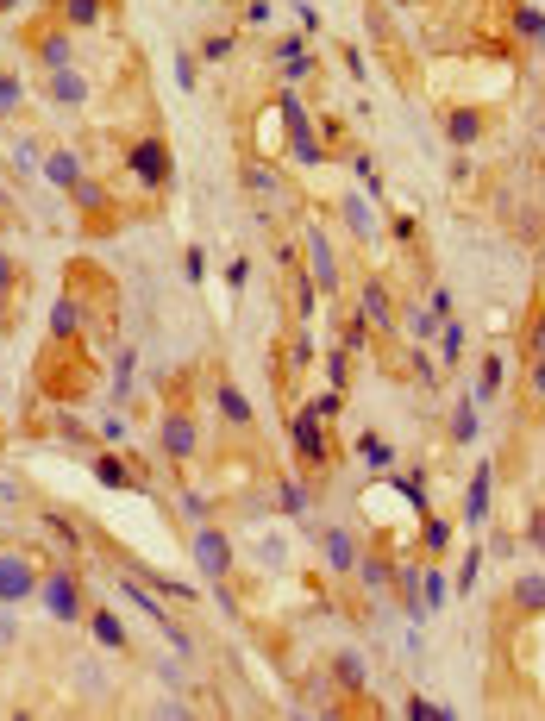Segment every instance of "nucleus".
Listing matches in <instances>:
<instances>
[{
  "label": "nucleus",
  "instance_id": "13d9d810",
  "mask_svg": "<svg viewBox=\"0 0 545 721\" xmlns=\"http://www.w3.org/2000/svg\"><path fill=\"white\" fill-rule=\"evenodd\" d=\"M0 646H13V621H7V602H0Z\"/></svg>",
  "mask_w": 545,
  "mask_h": 721
},
{
  "label": "nucleus",
  "instance_id": "7c9ffc66",
  "mask_svg": "<svg viewBox=\"0 0 545 721\" xmlns=\"http://www.w3.org/2000/svg\"><path fill=\"white\" fill-rule=\"evenodd\" d=\"M514 26H520V38L545 44V13H539V7H527V0H520V7H514Z\"/></svg>",
  "mask_w": 545,
  "mask_h": 721
},
{
  "label": "nucleus",
  "instance_id": "a211bd4d",
  "mask_svg": "<svg viewBox=\"0 0 545 721\" xmlns=\"http://www.w3.org/2000/svg\"><path fill=\"white\" fill-rule=\"evenodd\" d=\"M94 477H101L107 490H138V477L126 471V458H120V452H101V458H94Z\"/></svg>",
  "mask_w": 545,
  "mask_h": 721
},
{
  "label": "nucleus",
  "instance_id": "b1692460",
  "mask_svg": "<svg viewBox=\"0 0 545 721\" xmlns=\"http://www.w3.org/2000/svg\"><path fill=\"white\" fill-rule=\"evenodd\" d=\"M358 458L370 464V471H395V446H389L383 433H364V439H358Z\"/></svg>",
  "mask_w": 545,
  "mask_h": 721
},
{
  "label": "nucleus",
  "instance_id": "ea45409f",
  "mask_svg": "<svg viewBox=\"0 0 545 721\" xmlns=\"http://www.w3.org/2000/svg\"><path fill=\"white\" fill-rule=\"evenodd\" d=\"M151 590L170 596V602H195V584H176V577H151Z\"/></svg>",
  "mask_w": 545,
  "mask_h": 721
},
{
  "label": "nucleus",
  "instance_id": "72a5a7b5",
  "mask_svg": "<svg viewBox=\"0 0 545 721\" xmlns=\"http://www.w3.org/2000/svg\"><path fill=\"white\" fill-rule=\"evenodd\" d=\"M132 377H138V352L126 345L120 358H113V389H120V402H126V389H132Z\"/></svg>",
  "mask_w": 545,
  "mask_h": 721
},
{
  "label": "nucleus",
  "instance_id": "052dcab7",
  "mask_svg": "<svg viewBox=\"0 0 545 721\" xmlns=\"http://www.w3.org/2000/svg\"><path fill=\"white\" fill-rule=\"evenodd\" d=\"M13 7H19V0H0V13H13Z\"/></svg>",
  "mask_w": 545,
  "mask_h": 721
},
{
  "label": "nucleus",
  "instance_id": "1a4fd4ad",
  "mask_svg": "<svg viewBox=\"0 0 545 721\" xmlns=\"http://www.w3.org/2000/svg\"><path fill=\"white\" fill-rule=\"evenodd\" d=\"M307 276H314L326 295H339V258H333V239H326L320 226L307 232Z\"/></svg>",
  "mask_w": 545,
  "mask_h": 721
},
{
  "label": "nucleus",
  "instance_id": "6e6d98bb",
  "mask_svg": "<svg viewBox=\"0 0 545 721\" xmlns=\"http://www.w3.org/2000/svg\"><path fill=\"white\" fill-rule=\"evenodd\" d=\"M7 295H13V258L0 251V301H7Z\"/></svg>",
  "mask_w": 545,
  "mask_h": 721
},
{
  "label": "nucleus",
  "instance_id": "6ab92c4d",
  "mask_svg": "<svg viewBox=\"0 0 545 721\" xmlns=\"http://www.w3.org/2000/svg\"><path fill=\"white\" fill-rule=\"evenodd\" d=\"M213 408H220L232 427H251V402H245V389H239V383H220V395H213Z\"/></svg>",
  "mask_w": 545,
  "mask_h": 721
},
{
  "label": "nucleus",
  "instance_id": "e433bc0d",
  "mask_svg": "<svg viewBox=\"0 0 545 721\" xmlns=\"http://www.w3.org/2000/svg\"><path fill=\"white\" fill-rule=\"evenodd\" d=\"M420 546H426V558H433V552H445V546H452V527H445V521H426Z\"/></svg>",
  "mask_w": 545,
  "mask_h": 721
},
{
  "label": "nucleus",
  "instance_id": "a19ab883",
  "mask_svg": "<svg viewBox=\"0 0 545 721\" xmlns=\"http://www.w3.org/2000/svg\"><path fill=\"white\" fill-rule=\"evenodd\" d=\"M358 577H364L370 590H383L389 584V565H383V558H358Z\"/></svg>",
  "mask_w": 545,
  "mask_h": 721
},
{
  "label": "nucleus",
  "instance_id": "f257e3e1",
  "mask_svg": "<svg viewBox=\"0 0 545 721\" xmlns=\"http://www.w3.org/2000/svg\"><path fill=\"white\" fill-rule=\"evenodd\" d=\"M276 120H282V132H289V157L295 164H320V138H314V120H307V107H301V95L295 88H276Z\"/></svg>",
  "mask_w": 545,
  "mask_h": 721
},
{
  "label": "nucleus",
  "instance_id": "37998d69",
  "mask_svg": "<svg viewBox=\"0 0 545 721\" xmlns=\"http://www.w3.org/2000/svg\"><path fill=\"white\" fill-rule=\"evenodd\" d=\"M477 571H483V546L464 558V571H458V596H470V590H477Z\"/></svg>",
  "mask_w": 545,
  "mask_h": 721
},
{
  "label": "nucleus",
  "instance_id": "f3484780",
  "mask_svg": "<svg viewBox=\"0 0 545 721\" xmlns=\"http://www.w3.org/2000/svg\"><path fill=\"white\" fill-rule=\"evenodd\" d=\"M38 57H44V69L57 76V69H69V57H76V38H69V32H44V38H38Z\"/></svg>",
  "mask_w": 545,
  "mask_h": 721
},
{
  "label": "nucleus",
  "instance_id": "4c0bfd02",
  "mask_svg": "<svg viewBox=\"0 0 545 721\" xmlns=\"http://www.w3.org/2000/svg\"><path fill=\"white\" fill-rule=\"evenodd\" d=\"M408 715H414V721H452V709H445V703H426V696H408Z\"/></svg>",
  "mask_w": 545,
  "mask_h": 721
},
{
  "label": "nucleus",
  "instance_id": "c756f323",
  "mask_svg": "<svg viewBox=\"0 0 545 721\" xmlns=\"http://www.w3.org/2000/svg\"><path fill=\"white\" fill-rule=\"evenodd\" d=\"M333 671H339V684H345V690H364V684H370V671H364V659H358V653H339V659H333Z\"/></svg>",
  "mask_w": 545,
  "mask_h": 721
},
{
  "label": "nucleus",
  "instance_id": "09e8293b",
  "mask_svg": "<svg viewBox=\"0 0 545 721\" xmlns=\"http://www.w3.org/2000/svg\"><path fill=\"white\" fill-rule=\"evenodd\" d=\"M289 364H295V370H301V364H314V339H307V333L289 345Z\"/></svg>",
  "mask_w": 545,
  "mask_h": 721
},
{
  "label": "nucleus",
  "instance_id": "412c9836",
  "mask_svg": "<svg viewBox=\"0 0 545 721\" xmlns=\"http://www.w3.org/2000/svg\"><path fill=\"white\" fill-rule=\"evenodd\" d=\"M51 101L57 107H82L88 101V82L76 76V69H57V76H51Z\"/></svg>",
  "mask_w": 545,
  "mask_h": 721
},
{
  "label": "nucleus",
  "instance_id": "bb28decb",
  "mask_svg": "<svg viewBox=\"0 0 545 721\" xmlns=\"http://www.w3.org/2000/svg\"><path fill=\"white\" fill-rule=\"evenodd\" d=\"M101 7H107V0H63V26H76V32H88L94 19H101Z\"/></svg>",
  "mask_w": 545,
  "mask_h": 721
},
{
  "label": "nucleus",
  "instance_id": "f8f14e48",
  "mask_svg": "<svg viewBox=\"0 0 545 721\" xmlns=\"http://www.w3.org/2000/svg\"><path fill=\"white\" fill-rule=\"evenodd\" d=\"M358 308H364V320H370V327H395V301H389V289L376 283V276H370V283H364V295H358Z\"/></svg>",
  "mask_w": 545,
  "mask_h": 721
},
{
  "label": "nucleus",
  "instance_id": "7ed1b4c3",
  "mask_svg": "<svg viewBox=\"0 0 545 721\" xmlns=\"http://www.w3.org/2000/svg\"><path fill=\"white\" fill-rule=\"evenodd\" d=\"M38 596H44V609H51L57 621H82V609H88V602H82V584H76V571H51V577L38 584Z\"/></svg>",
  "mask_w": 545,
  "mask_h": 721
},
{
  "label": "nucleus",
  "instance_id": "473e14b6",
  "mask_svg": "<svg viewBox=\"0 0 545 721\" xmlns=\"http://www.w3.org/2000/svg\"><path fill=\"white\" fill-rule=\"evenodd\" d=\"M439 358H445V364L464 358V327H458V320H445V327H439Z\"/></svg>",
  "mask_w": 545,
  "mask_h": 721
},
{
  "label": "nucleus",
  "instance_id": "20e7f679",
  "mask_svg": "<svg viewBox=\"0 0 545 721\" xmlns=\"http://www.w3.org/2000/svg\"><path fill=\"white\" fill-rule=\"evenodd\" d=\"M26 596H38L32 558H26V552H0V602H7V609H19Z\"/></svg>",
  "mask_w": 545,
  "mask_h": 721
},
{
  "label": "nucleus",
  "instance_id": "a878e982",
  "mask_svg": "<svg viewBox=\"0 0 545 721\" xmlns=\"http://www.w3.org/2000/svg\"><path fill=\"white\" fill-rule=\"evenodd\" d=\"M495 389H502V352H489V358H483V377H477V389H470V402H477V408L495 402Z\"/></svg>",
  "mask_w": 545,
  "mask_h": 721
},
{
  "label": "nucleus",
  "instance_id": "58836bf2",
  "mask_svg": "<svg viewBox=\"0 0 545 721\" xmlns=\"http://www.w3.org/2000/svg\"><path fill=\"white\" fill-rule=\"evenodd\" d=\"M351 170H358V182H364V189L376 195V201H383V176H376V164H370V157L358 151V157H351Z\"/></svg>",
  "mask_w": 545,
  "mask_h": 721
},
{
  "label": "nucleus",
  "instance_id": "4468645a",
  "mask_svg": "<svg viewBox=\"0 0 545 721\" xmlns=\"http://www.w3.org/2000/svg\"><path fill=\"white\" fill-rule=\"evenodd\" d=\"M326 565H333V571H358V540H351V533L345 527H326Z\"/></svg>",
  "mask_w": 545,
  "mask_h": 721
},
{
  "label": "nucleus",
  "instance_id": "9b49d317",
  "mask_svg": "<svg viewBox=\"0 0 545 721\" xmlns=\"http://www.w3.org/2000/svg\"><path fill=\"white\" fill-rule=\"evenodd\" d=\"M276 63H282V76H289V88L314 69V51H307V38H276Z\"/></svg>",
  "mask_w": 545,
  "mask_h": 721
},
{
  "label": "nucleus",
  "instance_id": "864d4df0",
  "mask_svg": "<svg viewBox=\"0 0 545 721\" xmlns=\"http://www.w3.org/2000/svg\"><path fill=\"white\" fill-rule=\"evenodd\" d=\"M414 377H426V383H433V377H439V364H433V358H426V345H420V352H414Z\"/></svg>",
  "mask_w": 545,
  "mask_h": 721
},
{
  "label": "nucleus",
  "instance_id": "c03bdc74",
  "mask_svg": "<svg viewBox=\"0 0 545 721\" xmlns=\"http://www.w3.org/2000/svg\"><path fill=\"white\" fill-rule=\"evenodd\" d=\"M527 546H533V552L545 558V502H539L533 515H527Z\"/></svg>",
  "mask_w": 545,
  "mask_h": 721
},
{
  "label": "nucleus",
  "instance_id": "f704fd0d",
  "mask_svg": "<svg viewBox=\"0 0 545 721\" xmlns=\"http://www.w3.org/2000/svg\"><path fill=\"white\" fill-rule=\"evenodd\" d=\"M276 508L282 515H307V490L301 483H276Z\"/></svg>",
  "mask_w": 545,
  "mask_h": 721
},
{
  "label": "nucleus",
  "instance_id": "603ef678",
  "mask_svg": "<svg viewBox=\"0 0 545 721\" xmlns=\"http://www.w3.org/2000/svg\"><path fill=\"white\" fill-rule=\"evenodd\" d=\"M182 270H188V283H201V276H207V258H201V251H188Z\"/></svg>",
  "mask_w": 545,
  "mask_h": 721
},
{
  "label": "nucleus",
  "instance_id": "cd10ccee",
  "mask_svg": "<svg viewBox=\"0 0 545 721\" xmlns=\"http://www.w3.org/2000/svg\"><path fill=\"white\" fill-rule=\"evenodd\" d=\"M477 414H483L477 402H458V408H452V439H458V446H470V439H477Z\"/></svg>",
  "mask_w": 545,
  "mask_h": 721
},
{
  "label": "nucleus",
  "instance_id": "c85d7f7f",
  "mask_svg": "<svg viewBox=\"0 0 545 721\" xmlns=\"http://www.w3.org/2000/svg\"><path fill=\"white\" fill-rule=\"evenodd\" d=\"M439 327H445V314H433V308H408V333L426 345V339H439Z\"/></svg>",
  "mask_w": 545,
  "mask_h": 721
},
{
  "label": "nucleus",
  "instance_id": "c9c22d12",
  "mask_svg": "<svg viewBox=\"0 0 545 721\" xmlns=\"http://www.w3.org/2000/svg\"><path fill=\"white\" fill-rule=\"evenodd\" d=\"M69 201H76V207H88V214H94V207H107V195L94 189L88 176H76V189H69Z\"/></svg>",
  "mask_w": 545,
  "mask_h": 721
},
{
  "label": "nucleus",
  "instance_id": "5701e85b",
  "mask_svg": "<svg viewBox=\"0 0 545 721\" xmlns=\"http://www.w3.org/2000/svg\"><path fill=\"white\" fill-rule=\"evenodd\" d=\"M345 226L358 232L364 245H376V214H370V201H364V195H345Z\"/></svg>",
  "mask_w": 545,
  "mask_h": 721
},
{
  "label": "nucleus",
  "instance_id": "0eeeda50",
  "mask_svg": "<svg viewBox=\"0 0 545 721\" xmlns=\"http://www.w3.org/2000/svg\"><path fill=\"white\" fill-rule=\"evenodd\" d=\"M489 515H495V464L483 458L477 471H470V483H464V521H470V527H483Z\"/></svg>",
  "mask_w": 545,
  "mask_h": 721
},
{
  "label": "nucleus",
  "instance_id": "393cba45",
  "mask_svg": "<svg viewBox=\"0 0 545 721\" xmlns=\"http://www.w3.org/2000/svg\"><path fill=\"white\" fill-rule=\"evenodd\" d=\"M44 176H51L57 189H76V176H82V164H76V151H51V157H44Z\"/></svg>",
  "mask_w": 545,
  "mask_h": 721
},
{
  "label": "nucleus",
  "instance_id": "a18cd8bd",
  "mask_svg": "<svg viewBox=\"0 0 545 721\" xmlns=\"http://www.w3.org/2000/svg\"><path fill=\"white\" fill-rule=\"evenodd\" d=\"M201 57H207V63H226V57H232V32H213V38L201 44Z\"/></svg>",
  "mask_w": 545,
  "mask_h": 721
},
{
  "label": "nucleus",
  "instance_id": "2f4dec72",
  "mask_svg": "<svg viewBox=\"0 0 545 721\" xmlns=\"http://www.w3.org/2000/svg\"><path fill=\"white\" fill-rule=\"evenodd\" d=\"M307 414H320V421H339V414H345V389H320L314 402H307Z\"/></svg>",
  "mask_w": 545,
  "mask_h": 721
},
{
  "label": "nucleus",
  "instance_id": "3c124183",
  "mask_svg": "<svg viewBox=\"0 0 545 721\" xmlns=\"http://www.w3.org/2000/svg\"><path fill=\"white\" fill-rule=\"evenodd\" d=\"M257 558H264V565L276 571V565H282V558H289V546H282V540H264V546H257Z\"/></svg>",
  "mask_w": 545,
  "mask_h": 721
},
{
  "label": "nucleus",
  "instance_id": "bf43d9fd",
  "mask_svg": "<svg viewBox=\"0 0 545 721\" xmlns=\"http://www.w3.org/2000/svg\"><path fill=\"white\" fill-rule=\"evenodd\" d=\"M533 395H545V358H533Z\"/></svg>",
  "mask_w": 545,
  "mask_h": 721
},
{
  "label": "nucleus",
  "instance_id": "ddd939ff",
  "mask_svg": "<svg viewBox=\"0 0 545 721\" xmlns=\"http://www.w3.org/2000/svg\"><path fill=\"white\" fill-rule=\"evenodd\" d=\"M514 609L520 615H545V571H520L514 577Z\"/></svg>",
  "mask_w": 545,
  "mask_h": 721
},
{
  "label": "nucleus",
  "instance_id": "f03ea898",
  "mask_svg": "<svg viewBox=\"0 0 545 721\" xmlns=\"http://www.w3.org/2000/svg\"><path fill=\"white\" fill-rule=\"evenodd\" d=\"M126 170L145 182V189H170V176H176V157L163 138H138V145H126Z\"/></svg>",
  "mask_w": 545,
  "mask_h": 721
},
{
  "label": "nucleus",
  "instance_id": "39448f33",
  "mask_svg": "<svg viewBox=\"0 0 545 721\" xmlns=\"http://www.w3.org/2000/svg\"><path fill=\"white\" fill-rule=\"evenodd\" d=\"M195 565H201V577H213V584H226V571H232V540L220 527H195Z\"/></svg>",
  "mask_w": 545,
  "mask_h": 721
},
{
  "label": "nucleus",
  "instance_id": "4be33fe9",
  "mask_svg": "<svg viewBox=\"0 0 545 721\" xmlns=\"http://www.w3.org/2000/svg\"><path fill=\"white\" fill-rule=\"evenodd\" d=\"M88 627H94V640H101L107 646V653H132V646H126V627H120V615H88Z\"/></svg>",
  "mask_w": 545,
  "mask_h": 721
},
{
  "label": "nucleus",
  "instance_id": "423d86ee",
  "mask_svg": "<svg viewBox=\"0 0 545 721\" xmlns=\"http://www.w3.org/2000/svg\"><path fill=\"white\" fill-rule=\"evenodd\" d=\"M289 439H295V452H301V464L307 471H320V464H333V446H326V433H320V414H295L289 421Z\"/></svg>",
  "mask_w": 545,
  "mask_h": 721
},
{
  "label": "nucleus",
  "instance_id": "de8ad7c7",
  "mask_svg": "<svg viewBox=\"0 0 545 721\" xmlns=\"http://www.w3.org/2000/svg\"><path fill=\"white\" fill-rule=\"evenodd\" d=\"M176 502H182V515H188V521H207V496L188 490V496H176Z\"/></svg>",
  "mask_w": 545,
  "mask_h": 721
},
{
  "label": "nucleus",
  "instance_id": "49530a36",
  "mask_svg": "<svg viewBox=\"0 0 545 721\" xmlns=\"http://www.w3.org/2000/svg\"><path fill=\"white\" fill-rule=\"evenodd\" d=\"M19 95H26V88H19V76H0V113H13Z\"/></svg>",
  "mask_w": 545,
  "mask_h": 721
},
{
  "label": "nucleus",
  "instance_id": "4d7b16f0",
  "mask_svg": "<svg viewBox=\"0 0 545 721\" xmlns=\"http://www.w3.org/2000/svg\"><path fill=\"white\" fill-rule=\"evenodd\" d=\"M527 345H533V358H545V314L533 320V333H527Z\"/></svg>",
  "mask_w": 545,
  "mask_h": 721
},
{
  "label": "nucleus",
  "instance_id": "79ce46f5",
  "mask_svg": "<svg viewBox=\"0 0 545 721\" xmlns=\"http://www.w3.org/2000/svg\"><path fill=\"white\" fill-rule=\"evenodd\" d=\"M13 164H19V170H26V176H32V170L44 164V151L32 145V138H19V145H13Z\"/></svg>",
  "mask_w": 545,
  "mask_h": 721
},
{
  "label": "nucleus",
  "instance_id": "dca6fc26",
  "mask_svg": "<svg viewBox=\"0 0 545 721\" xmlns=\"http://www.w3.org/2000/svg\"><path fill=\"white\" fill-rule=\"evenodd\" d=\"M76 333H82V301H76V295H63L57 308H51V339H57V345H69Z\"/></svg>",
  "mask_w": 545,
  "mask_h": 721
},
{
  "label": "nucleus",
  "instance_id": "5fc2aeb1",
  "mask_svg": "<svg viewBox=\"0 0 545 721\" xmlns=\"http://www.w3.org/2000/svg\"><path fill=\"white\" fill-rule=\"evenodd\" d=\"M176 82H182V88H195V57H182V51H176Z\"/></svg>",
  "mask_w": 545,
  "mask_h": 721
},
{
  "label": "nucleus",
  "instance_id": "6e6552de",
  "mask_svg": "<svg viewBox=\"0 0 545 721\" xmlns=\"http://www.w3.org/2000/svg\"><path fill=\"white\" fill-rule=\"evenodd\" d=\"M163 452H170L176 464H188V458H195L201 452V427H195V414H163Z\"/></svg>",
  "mask_w": 545,
  "mask_h": 721
},
{
  "label": "nucleus",
  "instance_id": "2eb2a0df",
  "mask_svg": "<svg viewBox=\"0 0 545 721\" xmlns=\"http://www.w3.org/2000/svg\"><path fill=\"white\" fill-rule=\"evenodd\" d=\"M445 138H452L458 151H464V145H477V138H483V113H477V107H452V120H445Z\"/></svg>",
  "mask_w": 545,
  "mask_h": 721
},
{
  "label": "nucleus",
  "instance_id": "aec40b11",
  "mask_svg": "<svg viewBox=\"0 0 545 721\" xmlns=\"http://www.w3.org/2000/svg\"><path fill=\"white\" fill-rule=\"evenodd\" d=\"M445 596H452V584H445V577L426 565V571H420V621H426V615H439V609H445Z\"/></svg>",
  "mask_w": 545,
  "mask_h": 721
},
{
  "label": "nucleus",
  "instance_id": "8fccbe9b",
  "mask_svg": "<svg viewBox=\"0 0 545 721\" xmlns=\"http://www.w3.org/2000/svg\"><path fill=\"white\" fill-rule=\"evenodd\" d=\"M326 383L345 389V352H326Z\"/></svg>",
  "mask_w": 545,
  "mask_h": 721
},
{
  "label": "nucleus",
  "instance_id": "9d476101",
  "mask_svg": "<svg viewBox=\"0 0 545 721\" xmlns=\"http://www.w3.org/2000/svg\"><path fill=\"white\" fill-rule=\"evenodd\" d=\"M245 189H251L257 207H289V201H295V195H289V182H282L270 164H245Z\"/></svg>",
  "mask_w": 545,
  "mask_h": 721
}]
</instances>
